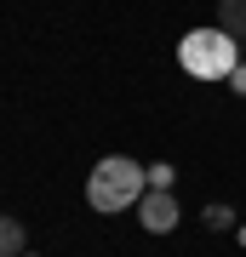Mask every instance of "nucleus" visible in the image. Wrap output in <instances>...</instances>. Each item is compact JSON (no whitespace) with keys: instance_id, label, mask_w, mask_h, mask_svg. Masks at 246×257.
Returning <instances> with one entry per match:
<instances>
[{"instance_id":"obj_1","label":"nucleus","mask_w":246,"mask_h":257,"mask_svg":"<svg viewBox=\"0 0 246 257\" xmlns=\"http://www.w3.org/2000/svg\"><path fill=\"white\" fill-rule=\"evenodd\" d=\"M143 194H149V172H143L137 160H126V155L98 160V166H92V177H86V206L103 211V217H115V211L137 206Z\"/></svg>"},{"instance_id":"obj_2","label":"nucleus","mask_w":246,"mask_h":257,"mask_svg":"<svg viewBox=\"0 0 246 257\" xmlns=\"http://www.w3.org/2000/svg\"><path fill=\"white\" fill-rule=\"evenodd\" d=\"M178 63H183V74H195V80H229L235 63H240V40L223 35L218 23L212 29H189V35L178 40Z\"/></svg>"},{"instance_id":"obj_3","label":"nucleus","mask_w":246,"mask_h":257,"mask_svg":"<svg viewBox=\"0 0 246 257\" xmlns=\"http://www.w3.org/2000/svg\"><path fill=\"white\" fill-rule=\"evenodd\" d=\"M137 223H143L149 234H172L178 223H183V211L172 200V189H149L143 200H137Z\"/></svg>"},{"instance_id":"obj_4","label":"nucleus","mask_w":246,"mask_h":257,"mask_svg":"<svg viewBox=\"0 0 246 257\" xmlns=\"http://www.w3.org/2000/svg\"><path fill=\"white\" fill-rule=\"evenodd\" d=\"M218 29L246 40V0H218Z\"/></svg>"},{"instance_id":"obj_5","label":"nucleus","mask_w":246,"mask_h":257,"mask_svg":"<svg viewBox=\"0 0 246 257\" xmlns=\"http://www.w3.org/2000/svg\"><path fill=\"white\" fill-rule=\"evenodd\" d=\"M23 223L18 217H6V211H0V257H23Z\"/></svg>"},{"instance_id":"obj_6","label":"nucleus","mask_w":246,"mask_h":257,"mask_svg":"<svg viewBox=\"0 0 246 257\" xmlns=\"http://www.w3.org/2000/svg\"><path fill=\"white\" fill-rule=\"evenodd\" d=\"M201 223H206V229H218V234H223V229H235V211H229L223 200H212V206L201 211Z\"/></svg>"},{"instance_id":"obj_7","label":"nucleus","mask_w":246,"mask_h":257,"mask_svg":"<svg viewBox=\"0 0 246 257\" xmlns=\"http://www.w3.org/2000/svg\"><path fill=\"white\" fill-rule=\"evenodd\" d=\"M149 189H172V166H149Z\"/></svg>"},{"instance_id":"obj_8","label":"nucleus","mask_w":246,"mask_h":257,"mask_svg":"<svg viewBox=\"0 0 246 257\" xmlns=\"http://www.w3.org/2000/svg\"><path fill=\"white\" fill-rule=\"evenodd\" d=\"M229 92H240V97H246V57L235 63V74H229Z\"/></svg>"},{"instance_id":"obj_9","label":"nucleus","mask_w":246,"mask_h":257,"mask_svg":"<svg viewBox=\"0 0 246 257\" xmlns=\"http://www.w3.org/2000/svg\"><path fill=\"white\" fill-rule=\"evenodd\" d=\"M240 246H246V223H240Z\"/></svg>"},{"instance_id":"obj_10","label":"nucleus","mask_w":246,"mask_h":257,"mask_svg":"<svg viewBox=\"0 0 246 257\" xmlns=\"http://www.w3.org/2000/svg\"><path fill=\"white\" fill-rule=\"evenodd\" d=\"M23 257H35V251H23Z\"/></svg>"}]
</instances>
